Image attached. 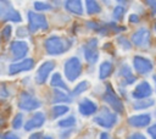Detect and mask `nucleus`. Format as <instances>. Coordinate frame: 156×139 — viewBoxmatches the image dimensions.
<instances>
[{"mask_svg": "<svg viewBox=\"0 0 156 139\" xmlns=\"http://www.w3.org/2000/svg\"><path fill=\"white\" fill-rule=\"evenodd\" d=\"M44 46L49 55H60V54H63L71 46V43L65 40L61 37L51 35L45 40Z\"/></svg>", "mask_w": 156, "mask_h": 139, "instance_id": "1", "label": "nucleus"}, {"mask_svg": "<svg viewBox=\"0 0 156 139\" xmlns=\"http://www.w3.org/2000/svg\"><path fill=\"white\" fill-rule=\"evenodd\" d=\"M82 73V63L78 57H71L65 62V76L69 82L76 80Z\"/></svg>", "mask_w": 156, "mask_h": 139, "instance_id": "2", "label": "nucleus"}, {"mask_svg": "<svg viewBox=\"0 0 156 139\" xmlns=\"http://www.w3.org/2000/svg\"><path fill=\"white\" fill-rule=\"evenodd\" d=\"M94 122L96 124L104 127V128H112L116 124V122H117V117H116V115L111 110L104 107L94 117Z\"/></svg>", "mask_w": 156, "mask_h": 139, "instance_id": "3", "label": "nucleus"}, {"mask_svg": "<svg viewBox=\"0 0 156 139\" xmlns=\"http://www.w3.org/2000/svg\"><path fill=\"white\" fill-rule=\"evenodd\" d=\"M104 101L107 102L113 111L118 112V113H122L124 107H123V104L121 101V99L116 95V93L113 91V89L111 88V85H107L106 87V90H105V94H104Z\"/></svg>", "mask_w": 156, "mask_h": 139, "instance_id": "4", "label": "nucleus"}, {"mask_svg": "<svg viewBox=\"0 0 156 139\" xmlns=\"http://www.w3.org/2000/svg\"><path fill=\"white\" fill-rule=\"evenodd\" d=\"M40 106V101L38 99H35L32 94L27 93V91H23L21 95H20V100H18V107L21 110H24V111H32V110H35Z\"/></svg>", "mask_w": 156, "mask_h": 139, "instance_id": "5", "label": "nucleus"}, {"mask_svg": "<svg viewBox=\"0 0 156 139\" xmlns=\"http://www.w3.org/2000/svg\"><path fill=\"white\" fill-rule=\"evenodd\" d=\"M28 22H29L30 32H37L38 29H46L48 28L46 18L43 15L35 13L32 11L28 12Z\"/></svg>", "mask_w": 156, "mask_h": 139, "instance_id": "6", "label": "nucleus"}, {"mask_svg": "<svg viewBox=\"0 0 156 139\" xmlns=\"http://www.w3.org/2000/svg\"><path fill=\"white\" fill-rule=\"evenodd\" d=\"M84 57L87 60V62L94 65L98 59H99V52H98V48H96V40L91 39L89 40L85 45H84Z\"/></svg>", "mask_w": 156, "mask_h": 139, "instance_id": "7", "label": "nucleus"}, {"mask_svg": "<svg viewBox=\"0 0 156 139\" xmlns=\"http://www.w3.org/2000/svg\"><path fill=\"white\" fill-rule=\"evenodd\" d=\"M54 67H55V63H54L52 61H45V62H43V63L39 66V68H38V71H37V74H35V80H37V83H38V84L45 83V80H46L48 77H49V73L54 70Z\"/></svg>", "mask_w": 156, "mask_h": 139, "instance_id": "8", "label": "nucleus"}, {"mask_svg": "<svg viewBox=\"0 0 156 139\" xmlns=\"http://www.w3.org/2000/svg\"><path fill=\"white\" fill-rule=\"evenodd\" d=\"M133 63H134V68L138 73L140 74H146L152 70V62L143 56H135L133 59Z\"/></svg>", "mask_w": 156, "mask_h": 139, "instance_id": "9", "label": "nucleus"}, {"mask_svg": "<svg viewBox=\"0 0 156 139\" xmlns=\"http://www.w3.org/2000/svg\"><path fill=\"white\" fill-rule=\"evenodd\" d=\"M132 41L134 45L136 46H147L149 43H150V33L147 29L145 28H141L139 30H136L133 35H132Z\"/></svg>", "mask_w": 156, "mask_h": 139, "instance_id": "10", "label": "nucleus"}, {"mask_svg": "<svg viewBox=\"0 0 156 139\" xmlns=\"http://www.w3.org/2000/svg\"><path fill=\"white\" fill-rule=\"evenodd\" d=\"M33 66H34L33 59H26V60H22V61H20V62L12 63V65L9 67V73H10V74H17V73H20V72L29 71L30 68H33Z\"/></svg>", "mask_w": 156, "mask_h": 139, "instance_id": "11", "label": "nucleus"}, {"mask_svg": "<svg viewBox=\"0 0 156 139\" xmlns=\"http://www.w3.org/2000/svg\"><path fill=\"white\" fill-rule=\"evenodd\" d=\"M11 52H12V56L13 59L18 60V59H22L27 55L28 52V45L26 41H22V40H18V41H13L11 44Z\"/></svg>", "mask_w": 156, "mask_h": 139, "instance_id": "12", "label": "nucleus"}, {"mask_svg": "<svg viewBox=\"0 0 156 139\" xmlns=\"http://www.w3.org/2000/svg\"><path fill=\"white\" fill-rule=\"evenodd\" d=\"M152 94V89L147 82H141L136 85V88L133 90V98L136 100L140 99H146Z\"/></svg>", "mask_w": 156, "mask_h": 139, "instance_id": "13", "label": "nucleus"}, {"mask_svg": "<svg viewBox=\"0 0 156 139\" xmlns=\"http://www.w3.org/2000/svg\"><path fill=\"white\" fill-rule=\"evenodd\" d=\"M44 122H45V115L43 112H37L32 116L30 119L27 121V123L24 124V129L26 130H32L34 128H39L40 126H43Z\"/></svg>", "mask_w": 156, "mask_h": 139, "instance_id": "14", "label": "nucleus"}, {"mask_svg": "<svg viewBox=\"0 0 156 139\" xmlns=\"http://www.w3.org/2000/svg\"><path fill=\"white\" fill-rule=\"evenodd\" d=\"M150 121H151L150 115L144 113V115H135V116L129 117L128 123L133 127H146L150 123Z\"/></svg>", "mask_w": 156, "mask_h": 139, "instance_id": "15", "label": "nucleus"}, {"mask_svg": "<svg viewBox=\"0 0 156 139\" xmlns=\"http://www.w3.org/2000/svg\"><path fill=\"white\" fill-rule=\"evenodd\" d=\"M1 16H2L4 21H12V22H20L21 21L20 13L16 10H13L11 7V5L7 9H5L4 5H1Z\"/></svg>", "mask_w": 156, "mask_h": 139, "instance_id": "16", "label": "nucleus"}, {"mask_svg": "<svg viewBox=\"0 0 156 139\" xmlns=\"http://www.w3.org/2000/svg\"><path fill=\"white\" fill-rule=\"evenodd\" d=\"M96 110H98V106L89 99H84L79 104V112L83 116H90V115L95 113Z\"/></svg>", "mask_w": 156, "mask_h": 139, "instance_id": "17", "label": "nucleus"}, {"mask_svg": "<svg viewBox=\"0 0 156 139\" xmlns=\"http://www.w3.org/2000/svg\"><path fill=\"white\" fill-rule=\"evenodd\" d=\"M119 78H121L122 83H123V84H127V85L134 83V80H135V77L133 76L130 68H129L127 65H123V66L119 68Z\"/></svg>", "mask_w": 156, "mask_h": 139, "instance_id": "18", "label": "nucleus"}, {"mask_svg": "<svg viewBox=\"0 0 156 139\" xmlns=\"http://www.w3.org/2000/svg\"><path fill=\"white\" fill-rule=\"evenodd\" d=\"M66 9L76 15H82L83 13V7L80 0H66Z\"/></svg>", "mask_w": 156, "mask_h": 139, "instance_id": "19", "label": "nucleus"}, {"mask_svg": "<svg viewBox=\"0 0 156 139\" xmlns=\"http://www.w3.org/2000/svg\"><path fill=\"white\" fill-rule=\"evenodd\" d=\"M113 71V67H112V63L108 62V61H105L100 65V68H99V77L101 79H105L107 78Z\"/></svg>", "mask_w": 156, "mask_h": 139, "instance_id": "20", "label": "nucleus"}, {"mask_svg": "<svg viewBox=\"0 0 156 139\" xmlns=\"http://www.w3.org/2000/svg\"><path fill=\"white\" fill-rule=\"evenodd\" d=\"M50 84H51L52 87L62 88V89L67 90V85H66V84H65V82L62 80V78H61V74H60V73H54V74H52Z\"/></svg>", "mask_w": 156, "mask_h": 139, "instance_id": "21", "label": "nucleus"}, {"mask_svg": "<svg viewBox=\"0 0 156 139\" xmlns=\"http://www.w3.org/2000/svg\"><path fill=\"white\" fill-rule=\"evenodd\" d=\"M85 5H87V12L89 15H94V13L100 12V6H99L96 0H85Z\"/></svg>", "mask_w": 156, "mask_h": 139, "instance_id": "22", "label": "nucleus"}, {"mask_svg": "<svg viewBox=\"0 0 156 139\" xmlns=\"http://www.w3.org/2000/svg\"><path fill=\"white\" fill-rule=\"evenodd\" d=\"M52 101L54 102H69L71 101V99L65 94V93H62L60 89H56V90H54V98H52Z\"/></svg>", "mask_w": 156, "mask_h": 139, "instance_id": "23", "label": "nucleus"}, {"mask_svg": "<svg viewBox=\"0 0 156 139\" xmlns=\"http://www.w3.org/2000/svg\"><path fill=\"white\" fill-rule=\"evenodd\" d=\"M68 110H69V109H68L67 106H65V105H56V106H54L52 110H51L52 117H54V118H57V117L65 115L66 112H68Z\"/></svg>", "mask_w": 156, "mask_h": 139, "instance_id": "24", "label": "nucleus"}, {"mask_svg": "<svg viewBox=\"0 0 156 139\" xmlns=\"http://www.w3.org/2000/svg\"><path fill=\"white\" fill-rule=\"evenodd\" d=\"M155 104V101L152 99H149V100H138L135 104H134V109L136 110H140V109H146L149 106H152Z\"/></svg>", "mask_w": 156, "mask_h": 139, "instance_id": "25", "label": "nucleus"}, {"mask_svg": "<svg viewBox=\"0 0 156 139\" xmlns=\"http://www.w3.org/2000/svg\"><path fill=\"white\" fill-rule=\"evenodd\" d=\"M88 88H89V83H88L87 80H83V82H80V83L73 89L72 94H73V95H79V94H82L83 91H85Z\"/></svg>", "mask_w": 156, "mask_h": 139, "instance_id": "26", "label": "nucleus"}, {"mask_svg": "<svg viewBox=\"0 0 156 139\" xmlns=\"http://www.w3.org/2000/svg\"><path fill=\"white\" fill-rule=\"evenodd\" d=\"M76 124V118L73 117V116H69V117H67V118H65V119H61L60 122H58V126L60 127H72V126H74Z\"/></svg>", "mask_w": 156, "mask_h": 139, "instance_id": "27", "label": "nucleus"}, {"mask_svg": "<svg viewBox=\"0 0 156 139\" xmlns=\"http://www.w3.org/2000/svg\"><path fill=\"white\" fill-rule=\"evenodd\" d=\"M22 115L21 113H17L16 116H15V118H13V121H12V127L15 128V129H18L21 126H22Z\"/></svg>", "mask_w": 156, "mask_h": 139, "instance_id": "28", "label": "nucleus"}, {"mask_svg": "<svg viewBox=\"0 0 156 139\" xmlns=\"http://www.w3.org/2000/svg\"><path fill=\"white\" fill-rule=\"evenodd\" d=\"M123 15H124V9H123L122 6H117V7L115 9V11H113V17L119 21V20H122Z\"/></svg>", "mask_w": 156, "mask_h": 139, "instance_id": "29", "label": "nucleus"}, {"mask_svg": "<svg viewBox=\"0 0 156 139\" xmlns=\"http://www.w3.org/2000/svg\"><path fill=\"white\" fill-rule=\"evenodd\" d=\"M34 7L39 11H45V10H50V5L45 4V2H41V1H37L34 4Z\"/></svg>", "mask_w": 156, "mask_h": 139, "instance_id": "30", "label": "nucleus"}, {"mask_svg": "<svg viewBox=\"0 0 156 139\" xmlns=\"http://www.w3.org/2000/svg\"><path fill=\"white\" fill-rule=\"evenodd\" d=\"M1 35L5 40H9L10 37H11V26H5L2 32H1Z\"/></svg>", "mask_w": 156, "mask_h": 139, "instance_id": "31", "label": "nucleus"}, {"mask_svg": "<svg viewBox=\"0 0 156 139\" xmlns=\"http://www.w3.org/2000/svg\"><path fill=\"white\" fill-rule=\"evenodd\" d=\"M1 139H20V137L16 134V133H13V132H5L2 135H1Z\"/></svg>", "mask_w": 156, "mask_h": 139, "instance_id": "32", "label": "nucleus"}, {"mask_svg": "<svg viewBox=\"0 0 156 139\" xmlns=\"http://www.w3.org/2000/svg\"><path fill=\"white\" fill-rule=\"evenodd\" d=\"M147 133L151 135V138H152V139H156V123H155V124H152L151 127H149Z\"/></svg>", "mask_w": 156, "mask_h": 139, "instance_id": "33", "label": "nucleus"}, {"mask_svg": "<svg viewBox=\"0 0 156 139\" xmlns=\"http://www.w3.org/2000/svg\"><path fill=\"white\" fill-rule=\"evenodd\" d=\"M118 40H119L118 43H119V44H122L124 49H130V44L128 43V40H126V38L121 37V38H118Z\"/></svg>", "mask_w": 156, "mask_h": 139, "instance_id": "34", "label": "nucleus"}, {"mask_svg": "<svg viewBox=\"0 0 156 139\" xmlns=\"http://www.w3.org/2000/svg\"><path fill=\"white\" fill-rule=\"evenodd\" d=\"M146 2H147V5L151 7V10H152V13L154 15H156V0H145Z\"/></svg>", "mask_w": 156, "mask_h": 139, "instance_id": "35", "label": "nucleus"}, {"mask_svg": "<svg viewBox=\"0 0 156 139\" xmlns=\"http://www.w3.org/2000/svg\"><path fill=\"white\" fill-rule=\"evenodd\" d=\"M128 139H146V138L140 133H133V134H130L128 137Z\"/></svg>", "mask_w": 156, "mask_h": 139, "instance_id": "36", "label": "nucleus"}, {"mask_svg": "<svg viewBox=\"0 0 156 139\" xmlns=\"http://www.w3.org/2000/svg\"><path fill=\"white\" fill-rule=\"evenodd\" d=\"M0 94H1L2 98H6V96L9 95V93L6 91V87H5V84H1V91H0Z\"/></svg>", "mask_w": 156, "mask_h": 139, "instance_id": "37", "label": "nucleus"}, {"mask_svg": "<svg viewBox=\"0 0 156 139\" xmlns=\"http://www.w3.org/2000/svg\"><path fill=\"white\" fill-rule=\"evenodd\" d=\"M29 139H41V133H33Z\"/></svg>", "mask_w": 156, "mask_h": 139, "instance_id": "38", "label": "nucleus"}, {"mask_svg": "<svg viewBox=\"0 0 156 139\" xmlns=\"http://www.w3.org/2000/svg\"><path fill=\"white\" fill-rule=\"evenodd\" d=\"M129 20H130V22H133V23H135V22H138V21H139L138 16H135V15H130Z\"/></svg>", "mask_w": 156, "mask_h": 139, "instance_id": "39", "label": "nucleus"}, {"mask_svg": "<svg viewBox=\"0 0 156 139\" xmlns=\"http://www.w3.org/2000/svg\"><path fill=\"white\" fill-rule=\"evenodd\" d=\"M100 139H110V135H108L107 133H101Z\"/></svg>", "mask_w": 156, "mask_h": 139, "instance_id": "40", "label": "nucleus"}, {"mask_svg": "<svg viewBox=\"0 0 156 139\" xmlns=\"http://www.w3.org/2000/svg\"><path fill=\"white\" fill-rule=\"evenodd\" d=\"M43 139H52L51 137H45V138H43Z\"/></svg>", "mask_w": 156, "mask_h": 139, "instance_id": "41", "label": "nucleus"}, {"mask_svg": "<svg viewBox=\"0 0 156 139\" xmlns=\"http://www.w3.org/2000/svg\"><path fill=\"white\" fill-rule=\"evenodd\" d=\"M154 79H155V84H156V76H154Z\"/></svg>", "mask_w": 156, "mask_h": 139, "instance_id": "42", "label": "nucleus"}, {"mask_svg": "<svg viewBox=\"0 0 156 139\" xmlns=\"http://www.w3.org/2000/svg\"><path fill=\"white\" fill-rule=\"evenodd\" d=\"M117 1H119V2H123V1H124V0H117Z\"/></svg>", "mask_w": 156, "mask_h": 139, "instance_id": "43", "label": "nucleus"}, {"mask_svg": "<svg viewBox=\"0 0 156 139\" xmlns=\"http://www.w3.org/2000/svg\"><path fill=\"white\" fill-rule=\"evenodd\" d=\"M155 29H156V24H155Z\"/></svg>", "mask_w": 156, "mask_h": 139, "instance_id": "44", "label": "nucleus"}]
</instances>
